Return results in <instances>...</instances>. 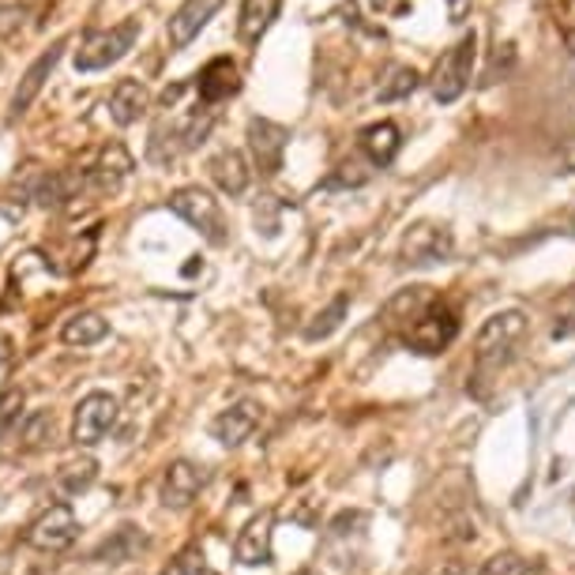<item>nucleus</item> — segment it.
I'll return each instance as SVG.
<instances>
[{"label": "nucleus", "instance_id": "423d86ee", "mask_svg": "<svg viewBox=\"0 0 575 575\" xmlns=\"http://www.w3.org/2000/svg\"><path fill=\"white\" fill-rule=\"evenodd\" d=\"M456 335H459L456 309L437 301V305H432L426 316L402 335V342H407L413 354H440V350H448L451 342H456Z\"/></svg>", "mask_w": 575, "mask_h": 575}, {"label": "nucleus", "instance_id": "4468645a", "mask_svg": "<svg viewBox=\"0 0 575 575\" xmlns=\"http://www.w3.org/2000/svg\"><path fill=\"white\" fill-rule=\"evenodd\" d=\"M204 467H196V462L188 459H177L166 467V478H163V504L174 511H185L192 508V500L199 497V489H204Z\"/></svg>", "mask_w": 575, "mask_h": 575}, {"label": "nucleus", "instance_id": "cd10ccee", "mask_svg": "<svg viewBox=\"0 0 575 575\" xmlns=\"http://www.w3.org/2000/svg\"><path fill=\"white\" fill-rule=\"evenodd\" d=\"M478 575H530V564L519 553H497L478 568Z\"/></svg>", "mask_w": 575, "mask_h": 575}, {"label": "nucleus", "instance_id": "2eb2a0df", "mask_svg": "<svg viewBox=\"0 0 575 575\" xmlns=\"http://www.w3.org/2000/svg\"><path fill=\"white\" fill-rule=\"evenodd\" d=\"M60 57H65V38L49 46L46 53L27 68L23 79H19V87H16V95H12V117H23L27 109H30V103H35L38 95H42L46 79H49V72H53V68H57V60H60Z\"/></svg>", "mask_w": 575, "mask_h": 575}, {"label": "nucleus", "instance_id": "6ab92c4d", "mask_svg": "<svg viewBox=\"0 0 575 575\" xmlns=\"http://www.w3.org/2000/svg\"><path fill=\"white\" fill-rule=\"evenodd\" d=\"M147 109H150V90L139 84V79H120L114 95H109V117H114L120 128L136 125Z\"/></svg>", "mask_w": 575, "mask_h": 575}, {"label": "nucleus", "instance_id": "c85d7f7f", "mask_svg": "<svg viewBox=\"0 0 575 575\" xmlns=\"http://www.w3.org/2000/svg\"><path fill=\"white\" fill-rule=\"evenodd\" d=\"M19 410H23V391H19V388L4 391V396H0V440H4L8 432L16 429Z\"/></svg>", "mask_w": 575, "mask_h": 575}, {"label": "nucleus", "instance_id": "ddd939ff", "mask_svg": "<svg viewBox=\"0 0 575 575\" xmlns=\"http://www.w3.org/2000/svg\"><path fill=\"white\" fill-rule=\"evenodd\" d=\"M271 534H275V516L271 511H260L252 516L245 527H241L234 542V557L245 568H260V564H271Z\"/></svg>", "mask_w": 575, "mask_h": 575}, {"label": "nucleus", "instance_id": "f03ea898", "mask_svg": "<svg viewBox=\"0 0 575 575\" xmlns=\"http://www.w3.org/2000/svg\"><path fill=\"white\" fill-rule=\"evenodd\" d=\"M169 211H174L177 218H185L207 245L222 248L230 241V226H226V215H222V204L207 188H199V185L177 188L174 196H169Z\"/></svg>", "mask_w": 575, "mask_h": 575}, {"label": "nucleus", "instance_id": "4be33fe9", "mask_svg": "<svg viewBox=\"0 0 575 575\" xmlns=\"http://www.w3.org/2000/svg\"><path fill=\"white\" fill-rule=\"evenodd\" d=\"M147 546H150L147 534H139L136 527H117L114 534H109V542L98 546L95 557L106 561V564H128V561H136Z\"/></svg>", "mask_w": 575, "mask_h": 575}, {"label": "nucleus", "instance_id": "bb28decb", "mask_svg": "<svg viewBox=\"0 0 575 575\" xmlns=\"http://www.w3.org/2000/svg\"><path fill=\"white\" fill-rule=\"evenodd\" d=\"M23 440L27 448H46V440H53V413L38 410L23 421Z\"/></svg>", "mask_w": 575, "mask_h": 575}, {"label": "nucleus", "instance_id": "f704fd0d", "mask_svg": "<svg viewBox=\"0 0 575 575\" xmlns=\"http://www.w3.org/2000/svg\"><path fill=\"white\" fill-rule=\"evenodd\" d=\"M372 4H383V0H372Z\"/></svg>", "mask_w": 575, "mask_h": 575}, {"label": "nucleus", "instance_id": "0eeeda50", "mask_svg": "<svg viewBox=\"0 0 575 575\" xmlns=\"http://www.w3.org/2000/svg\"><path fill=\"white\" fill-rule=\"evenodd\" d=\"M117 426V399L106 396V391H90L76 402L72 413V440L79 448H95L103 444V437Z\"/></svg>", "mask_w": 575, "mask_h": 575}, {"label": "nucleus", "instance_id": "7ed1b4c3", "mask_svg": "<svg viewBox=\"0 0 575 575\" xmlns=\"http://www.w3.org/2000/svg\"><path fill=\"white\" fill-rule=\"evenodd\" d=\"M139 30H144L139 19H125V23L106 27V30H90L76 49V72H103V68L125 60L128 49L136 46Z\"/></svg>", "mask_w": 575, "mask_h": 575}, {"label": "nucleus", "instance_id": "b1692460", "mask_svg": "<svg viewBox=\"0 0 575 575\" xmlns=\"http://www.w3.org/2000/svg\"><path fill=\"white\" fill-rule=\"evenodd\" d=\"M95 478H98V462L79 459V462H68V467L57 474V489L65 493V497H76V493L95 486Z\"/></svg>", "mask_w": 575, "mask_h": 575}, {"label": "nucleus", "instance_id": "f257e3e1", "mask_svg": "<svg viewBox=\"0 0 575 575\" xmlns=\"http://www.w3.org/2000/svg\"><path fill=\"white\" fill-rule=\"evenodd\" d=\"M523 335H527V316H523L519 309L493 312L486 324H481L478 339H474V369H478V377L511 366Z\"/></svg>", "mask_w": 575, "mask_h": 575}, {"label": "nucleus", "instance_id": "6e6552de", "mask_svg": "<svg viewBox=\"0 0 575 575\" xmlns=\"http://www.w3.org/2000/svg\"><path fill=\"white\" fill-rule=\"evenodd\" d=\"M79 534V523H76V511L68 504H49V508L38 516L35 523L27 527V542L42 553H57V549H68Z\"/></svg>", "mask_w": 575, "mask_h": 575}, {"label": "nucleus", "instance_id": "473e14b6", "mask_svg": "<svg viewBox=\"0 0 575 575\" xmlns=\"http://www.w3.org/2000/svg\"><path fill=\"white\" fill-rule=\"evenodd\" d=\"M4 361H8V339L0 335V366H4Z\"/></svg>", "mask_w": 575, "mask_h": 575}, {"label": "nucleus", "instance_id": "9b49d317", "mask_svg": "<svg viewBox=\"0 0 575 575\" xmlns=\"http://www.w3.org/2000/svg\"><path fill=\"white\" fill-rule=\"evenodd\" d=\"M222 4H226V0H185V4H181L166 23L169 49H185L192 38H196L199 30H204L211 19L218 16Z\"/></svg>", "mask_w": 575, "mask_h": 575}, {"label": "nucleus", "instance_id": "72a5a7b5", "mask_svg": "<svg viewBox=\"0 0 575 575\" xmlns=\"http://www.w3.org/2000/svg\"><path fill=\"white\" fill-rule=\"evenodd\" d=\"M294 575H324V572H320V568H312V564H309V568H298Z\"/></svg>", "mask_w": 575, "mask_h": 575}, {"label": "nucleus", "instance_id": "dca6fc26", "mask_svg": "<svg viewBox=\"0 0 575 575\" xmlns=\"http://www.w3.org/2000/svg\"><path fill=\"white\" fill-rule=\"evenodd\" d=\"M196 90H199V103L215 109L218 103H226V98H234L241 90V72L237 65L230 57H215L211 65L199 72L196 79Z\"/></svg>", "mask_w": 575, "mask_h": 575}, {"label": "nucleus", "instance_id": "a878e982", "mask_svg": "<svg viewBox=\"0 0 575 575\" xmlns=\"http://www.w3.org/2000/svg\"><path fill=\"white\" fill-rule=\"evenodd\" d=\"M575 335V286H568L557 298L553 309V339H572Z\"/></svg>", "mask_w": 575, "mask_h": 575}, {"label": "nucleus", "instance_id": "412c9836", "mask_svg": "<svg viewBox=\"0 0 575 575\" xmlns=\"http://www.w3.org/2000/svg\"><path fill=\"white\" fill-rule=\"evenodd\" d=\"M399 125H391V120H380V125H369L366 133H361V150L369 155L372 166H391V158L399 155Z\"/></svg>", "mask_w": 575, "mask_h": 575}, {"label": "nucleus", "instance_id": "7c9ffc66", "mask_svg": "<svg viewBox=\"0 0 575 575\" xmlns=\"http://www.w3.org/2000/svg\"><path fill=\"white\" fill-rule=\"evenodd\" d=\"M391 79H396V84L380 87V98H383V103H391V98L410 95V90L418 87V72H413V68H396V72H391Z\"/></svg>", "mask_w": 575, "mask_h": 575}, {"label": "nucleus", "instance_id": "393cba45", "mask_svg": "<svg viewBox=\"0 0 575 575\" xmlns=\"http://www.w3.org/2000/svg\"><path fill=\"white\" fill-rule=\"evenodd\" d=\"M347 309H350V298L347 294H339L324 312H316L312 316V324L305 328V339L309 342H316V339H328V335H335L339 324H342V316H347Z\"/></svg>", "mask_w": 575, "mask_h": 575}, {"label": "nucleus", "instance_id": "c756f323", "mask_svg": "<svg viewBox=\"0 0 575 575\" xmlns=\"http://www.w3.org/2000/svg\"><path fill=\"white\" fill-rule=\"evenodd\" d=\"M163 575H218V572H211L207 564H204V553L199 549H185L177 561H169V568Z\"/></svg>", "mask_w": 575, "mask_h": 575}, {"label": "nucleus", "instance_id": "aec40b11", "mask_svg": "<svg viewBox=\"0 0 575 575\" xmlns=\"http://www.w3.org/2000/svg\"><path fill=\"white\" fill-rule=\"evenodd\" d=\"M279 4H282V0H245V4H241V19H237V38H241V42L256 46L260 38L271 30V23H275Z\"/></svg>", "mask_w": 575, "mask_h": 575}, {"label": "nucleus", "instance_id": "9d476101", "mask_svg": "<svg viewBox=\"0 0 575 575\" xmlns=\"http://www.w3.org/2000/svg\"><path fill=\"white\" fill-rule=\"evenodd\" d=\"M260 418H264V407L252 399H241L211 421V437H215L222 448H237V444H245L252 432H256Z\"/></svg>", "mask_w": 575, "mask_h": 575}, {"label": "nucleus", "instance_id": "f3484780", "mask_svg": "<svg viewBox=\"0 0 575 575\" xmlns=\"http://www.w3.org/2000/svg\"><path fill=\"white\" fill-rule=\"evenodd\" d=\"M128 174H133V158H128V150L120 144H109L103 155H98V163L84 169V181H87V188H95V192H117L120 181H125Z\"/></svg>", "mask_w": 575, "mask_h": 575}, {"label": "nucleus", "instance_id": "5701e85b", "mask_svg": "<svg viewBox=\"0 0 575 575\" xmlns=\"http://www.w3.org/2000/svg\"><path fill=\"white\" fill-rule=\"evenodd\" d=\"M106 335H109V324L98 312H76V316H68L65 328H60V342H68V347H95V342H103Z\"/></svg>", "mask_w": 575, "mask_h": 575}, {"label": "nucleus", "instance_id": "1a4fd4ad", "mask_svg": "<svg viewBox=\"0 0 575 575\" xmlns=\"http://www.w3.org/2000/svg\"><path fill=\"white\" fill-rule=\"evenodd\" d=\"M286 144L290 133L282 125L267 117H252L248 120V150H252V163L264 177H275L282 169V158H286Z\"/></svg>", "mask_w": 575, "mask_h": 575}, {"label": "nucleus", "instance_id": "39448f33", "mask_svg": "<svg viewBox=\"0 0 575 575\" xmlns=\"http://www.w3.org/2000/svg\"><path fill=\"white\" fill-rule=\"evenodd\" d=\"M474 46H478L474 35H462L459 42L437 60V68H432V98H437V103L448 106L467 90L470 72H474Z\"/></svg>", "mask_w": 575, "mask_h": 575}, {"label": "nucleus", "instance_id": "20e7f679", "mask_svg": "<svg viewBox=\"0 0 575 575\" xmlns=\"http://www.w3.org/2000/svg\"><path fill=\"white\" fill-rule=\"evenodd\" d=\"M451 252H456V237L444 222H413V226L402 234L399 260L407 267H437L448 264Z\"/></svg>", "mask_w": 575, "mask_h": 575}, {"label": "nucleus", "instance_id": "f8f14e48", "mask_svg": "<svg viewBox=\"0 0 575 575\" xmlns=\"http://www.w3.org/2000/svg\"><path fill=\"white\" fill-rule=\"evenodd\" d=\"M437 301L440 298H437V290H432V286H407V290H399V294L391 298L388 305H383V324L407 335V331L418 324V320L426 316V312L437 305Z\"/></svg>", "mask_w": 575, "mask_h": 575}, {"label": "nucleus", "instance_id": "2f4dec72", "mask_svg": "<svg viewBox=\"0 0 575 575\" xmlns=\"http://www.w3.org/2000/svg\"><path fill=\"white\" fill-rule=\"evenodd\" d=\"M407 575H459V564L456 561H426L421 568H413Z\"/></svg>", "mask_w": 575, "mask_h": 575}, {"label": "nucleus", "instance_id": "a211bd4d", "mask_svg": "<svg viewBox=\"0 0 575 575\" xmlns=\"http://www.w3.org/2000/svg\"><path fill=\"white\" fill-rule=\"evenodd\" d=\"M207 174L211 181L218 185V192H226L230 199H237V196H245L248 192V181H252V169L245 163V155L241 150H218L215 158L207 163Z\"/></svg>", "mask_w": 575, "mask_h": 575}]
</instances>
